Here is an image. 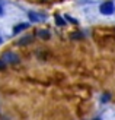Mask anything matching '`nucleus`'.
<instances>
[{
	"instance_id": "2",
	"label": "nucleus",
	"mask_w": 115,
	"mask_h": 120,
	"mask_svg": "<svg viewBox=\"0 0 115 120\" xmlns=\"http://www.w3.org/2000/svg\"><path fill=\"white\" fill-rule=\"evenodd\" d=\"M114 10H115V8H114L112 2H106V3L101 4V13H104V15H111Z\"/></svg>"
},
{
	"instance_id": "12",
	"label": "nucleus",
	"mask_w": 115,
	"mask_h": 120,
	"mask_svg": "<svg viewBox=\"0 0 115 120\" xmlns=\"http://www.w3.org/2000/svg\"><path fill=\"white\" fill-rule=\"evenodd\" d=\"M0 43H2V38H0Z\"/></svg>"
},
{
	"instance_id": "5",
	"label": "nucleus",
	"mask_w": 115,
	"mask_h": 120,
	"mask_svg": "<svg viewBox=\"0 0 115 120\" xmlns=\"http://www.w3.org/2000/svg\"><path fill=\"white\" fill-rule=\"evenodd\" d=\"M31 41H32V37H25L23 40H21V41H19V44H21V45H23V44L31 43Z\"/></svg>"
},
{
	"instance_id": "10",
	"label": "nucleus",
	"mask_w": 115,
	"mask_h": 120,
	"mask_svg": "<svg viewBox=\"0 0 115 120\" xmlns=\"http://www.w3.org/2000/svg\"><path fill=\"white\" fill-rule=\"evenodd\" d=\"M3 13V10H2V6H0V15H2Z\"/></svg>"
},
{
	"instance_id": "11",
	"label": "nucleus",
	"mask_w": 115,
	"mask_h": 120,
	"mask_svg": "<svg viewBox=\"0 0 115 120\" xmlns=\"http://www.w3.org/2000/svg\"><path fill=\"white\" fill-rule=\"evenodd\" d=\"M42 2H48V0H42Z\"/></svg>"
},
{
	"instance_id": "4",
	"label": "nucleus",
	"mask_w": 115,
	"mask_h": 120,
	"mask_svg": "<svg viewBox=\"0 0 115 120\" xmlns=\"http://www.w3.org/2000/svg\"><path fill=\"white\" fill-rule=\"evenodd\" d=\"M29 26V23H19V25H16L13 28V34H19L21 31H23V29H26Z\"/></svg>"
},
{
	"instance_id": "1",
	"label": "nucleus",
	"mask_w": 115,
	"mask_h": 120,
	"mask_svg": "<svg viewBox=\"0 0 115 120\" xmlns=\"http://www.w3.org/2000/svg\"><path fill=\"white\" fill-rule=\"evenodd\" d=\"M2 60L4 63H17L19 62V57H17V54H15L12 51H6L2 54Z\"/></svg>"
},
{
	"instance_id": "8",
	"label": "nucleus",
	"mask_w": 115,
	"mask_h": 120,
	"mask_svg": "<svg viewBox=\"0 0 115 120\" xmlns=\"http://www.w3.org/2000/svg\"><path fill=\"white\" fill-rule=\"evenodd\" d=\"M4 66H6V63L3 62L2 59H0V70H2V69H4Z\"/></svg>"
},
{
	"instance_id": "9",
	"label": "nucleus",
	"mask_w": 115,
	"mask_h": 120,
	"mask_svg": "<svg viewBox=\"0 0 115 120\" xmlns=\"http://www.w3.org/2000/svg\"><path fill=\"white\" fill-rule=\"evenodd\" d=\"M79 37H82V34H73V35H71V38H79Z\"/></svg>"
},
{
	"instance_id": "3",
	"label": "nucleus",
	"mask_w": 115,
	"mask_h": 120,
	"mask_svg": "<svg viewBox=\"0 0 115 120\" xmlns=\"http://www.w3.org/2000/svg\"><path fill=\"white\" fill-rule=\"evenodd\" d=\"M35 34H37V37H39V38H42V40H48V38H50V32H48V31H44V29H38Z\"/></svg>"
},
{
	"instance_id": "6",
	"label": "nucleus",
	"mask_w": 115,
	"mask_h": 120,
	"mask_svg": "<svg viewBox=\"0 0 115 120\" xmlns=\"http://www.w3.org/2000/svg\"><path fill=\"white\" fill-rule=\"evenodd\" d=\"M29 18H31V21H39V18L35 16V13H29Z\"/></svg>"
},
{
	"instance_id": "7",
	"label": "nucleus",
	"mask_w": 115,
	"mask_h": 120,
	"mask_svg": "<svg viewBox=\"0 0 115 120\" xmlns=\"http://www.w3.org/2000/svg\"><path fill=\"white\" fill-rule=\"evenodd\" d=\"M56 21H57V23H60V25H64V21L61 19V18H58V16H57V18H56Z\"/></svg>"
}]
</instances>
